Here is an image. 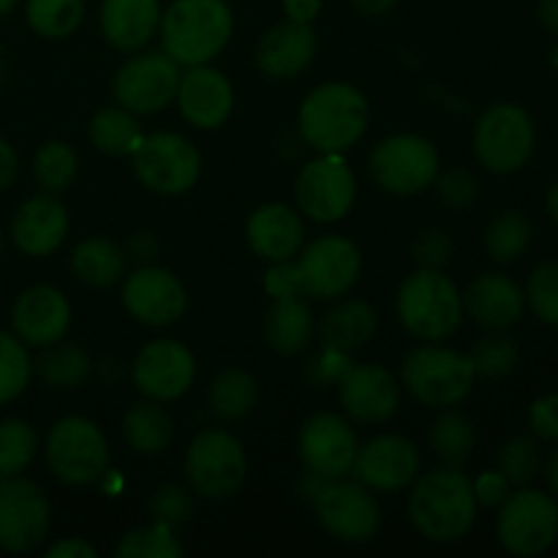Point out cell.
<instances>
[{
  "label": "cell",
  "mask_w": 558,
  "mask_h": 558,
  "mask_svg": "<svg viewBox=\"0 0 558 558\" xmlns=\"http://www.w3.org/2000/svg\"><path fill=\"white\" fill-rule=\"evenodd\" d=\"M474 485L461 469L441 466L412 483L409 518L414 529L430 543H458L477 521Z\"/></svg>",
  "instance_id": "1"
},
{
  "label": "cell",
  "mask_w": 558,
  "mask_h": 558,
  "mask_svg": "<svg viewBox=\"0 0 558 558\" xmlns=\"http://www.w3.org/2000/svg\"><path fill=\"white\" fill-rule=\"evenodd\" d=\"M234 33V14L227 0H174L161 11V47L180 69L213 63Z\"/></svg>",
  "instance_id": "2"
},
{
  "label": "cell",
  "mask_w": 558,
  "mask_h": 558,
  "mask_svg": "<svg viewBox=\"0 0 558 558\" xmlns=\"http://www.w3.org/2000/svg\"><path fill=\"white\" fill-rule=\"evenodd\" d=\"M300 136L316 153H347L368 131V101L347 82H325L303 98Z\"/></svg>",
  "instance_id": "3"
},
{
  "label": "cell",
  "mask_w": 558,
  "mask_h": 558,
  "mask_svg": "<svg viewBox=\"0 0 558 558\" xmlns=\"http://www.w3.org/2000/svg\"><path fill=\"white\" fill-rule=\"evenodd\" d=\"M398 319L420 341H445L461 327L463 294L450 276L420 267L398 289Z\"/></svg>",
  "instance_id": "4"
},
{
  "label": "cell",
  "mask_w": 558,
  "mask_h": 558,
  "mask_svg": "<svg viewBox=\"0 0 558 558\" xmlns=\"http://www.w3.org/2000/svg\"><path fill=\"white\" fill-rule=\"evenodd\" d=\"M474 365L469 354L436 347L434 341L412 349L403 357L401 381L420 403L434 409H452L474 390Z\"/></svg>",
  "instance_id": "5"
},
{
  "label": "cell",
  "mask_w": 558,
  "mask_h": 558,
  "mask_svg": "<svg viewBox=\"0 0 558 558\" xmlns=\"http://www.w3.org/2000/svg\"><path fill=\"white\" fill-rule=\"evenodd\" d=\"M474 156L488 172L515 174L532 161L537 129L532 114L510 101H496L474 123Z\"/></svg>",
  "instance_id": "6"
},
{
  "label": "cell",
  "mask_w": 558,
  "mask_h": 558,
  "mask_svg": "<svg viewBox=\"0 0 558 558\" xmlns=\"http://www.w3.org/2000/svg\"><path fill=\"white\" fill-rule=\"evenodd\" d=\"M49 472L65 485H93L107 474L109 445L93 420L69 414L49 428L44 441Z\"/></svg>",
  "instance_id": "7"
},
{
  "label": "cell",
  "mask_w": 558,
  "mask_h": 558,
  "mask_svg": "<svg viewBox=\"0 0 558 558\" xmlns=\"http://www.w3.org/2000/svg\"><path fill=\"white\" fill-rule=\"evenodd\" d=\"M248 458L229 430L207 428L185 450V477L202 499H232L245 483Z\"/></svg>",
  "instance_id": "8"
},
{
  "label": "cell",
  "mask_w": 558,
  "mask_h": 558,
  "mask_svg": "<svg viewBox=\"0 0 558 558\" xmlns=\"http://www.w3.org/2000/svg\"><path fill=\"white\" fill-rule=\"evenodd\" d=\"M496 537L512 556L545 554L558 539V499L537 488H518L499 505Z\"/></svg>",
  "instance_id": "9"
},
{
  "label": "cell",
  "mask_w": 558,
  "mask_h": 558,
  "mask_svg": "<svg viewBox=\"0 0 558 558\" xmlns=\"http://www.w3.org/2000/svg\"><path fill=\"white\" fill-rule=\"evenodd\" d=\"M368 172L379 189L396 196L423 194L439 174V153L425 136L396 134L371 150Z\"/></svg>",
  "instance_id": "10"
},
{
  "label": "cell",
  "mask_w": 558,
  "mask_h": 558,
  "mask_svg": "<svg viewBox=\"0 0 558 558\" xmlns=\"http://www.w3.org/2000/svg\"><path fill=\"white\" fill-rule=\"evenodd\" d=\"M134 172L147 191L161 196H180L196 185L202 174V156L185 136L174 131H156L142 136L131 153Z\"/></svg>",
  "instance_id": "11"
},
{
  "label": "cell",
  "mask_w": 558,
  "mask_h": 558,
  "mask_svg": "<svg viewBox=\"0 0 558 558\" xmlns=\"http://www.w3.org/2000/svg\"><path fill=\"white\" fill-rule=\"evenodd\" d=\"M322 529L338 543L360 545L376 537L381 526V510L376 496L363 483L322 480L311 496Z\"/></svg>",
  "instance_id": "12"
},
{
  "label": "cell",
  "mask_w": 558,
  "mask_h": 558,
  "mask_svg": "<svg viewBox=\"0 0 558 558\" xmlns=\"http://www.w3.org/2000/svg\"><path fill=\"white\" fill-rule=\"evenodd\" d=\"M294 199L300 213L316 223L347 218L357 199V178L343 153H319V158L305 163L294 183Z\"/></svg>",
  "instance_id": "13"
},
{
  "label": "cell",
  "mask_w": 558,
  "mask_h": 558,
  "mask_svg": "<svg viewBox=\"0 0 558 558\" xmlns=\"http://www.w3.org/2000/svg\"><path fill=\"white\" fill-rule=\"evenodd\" d=\"M180 74L183 71L167 52L134 54L114 74V101L134 114L161 112L174 101Z\"/></svg>",
  "instance_id": "14"
},
{
  "label": "cell",
  "mask_w": 558,
  "mask_h": 558,
  "mask_svg": "<svg viewBox=\"0 0 558 558\" xmlns=\"http://www.w3.org/2000/svg\"><path fill=\"white\" fill-rule=\"evenodd\" d=\"M303 294L316 300H336L357 283L363 272V254L341 234H325L305 245L298 262Z\"/></svg>",
  "instance_id": "15"
},
{
  "label": "cell",
  "mask_w": 558,
  "mask_h": 558,
  "mask_svg": "<svg viewBox=\"0 0 558 558\" xmlns=\"http://www.w3.org/2000/svg\"><path fill=\"white\" fill-rule=\"evenodd\" d=\"M49 532V501L25 477H0V548L31 554Z\"/></svg>",
  "instance_id": "16"
},
{
  "label": "cell",
  "mask_w": 558,
  "mask_h": 558,
  "mask_svg": "<svg viewBox=\"0 0 558 558\" xmlns=\"http://www.w3.org/2000/svg\"><path fill=\"white\" fill-rule=\"evenodd\" d=\"M131 379L136 390L158 403H169L183 398L196 379V357L185 343L172 338H158L140 349Z\"/></svg>",
  "instance_id": "17"
},
{
  "label": "cell",
  "mask_w": 558,
  "mask_h": 558,
  "mask_svg": "<svg viewBox=\"0 0 558 558\" xmlns=\"http://www.w3.org/2000/svg\"><path fill=\"white\" fill-rule=\"evenodd\" d=\"M423 458L414 441L398 434H381L357 447L352 477L379 494L407 490L420 477Z\"/></svg>",
  "instance_id": "18"
},
{
  "label": "cell",
  "mask_w": 558,
  "mask_h": 558,
  "mask_svg": "<svg viewBox=\"0 0 558 558\" xmlns=\"http://www.w3.org/2000/svg\"><path fill=\"white\" fill-rule=\"evenodd\" d=\"M123 305L140 325L169 327L189 308V294L180 278L167 267L140 265L125 276Z\"/></svg>",
  "instance_id": "19"
},
{
  "label": "cell",
  "mask_w": 558,
  "mask_h": 558,
  "mask_svg": "<svg viewBox=\"0 0 558 558\" xmlns=\"http://www.w3.org/2000/svg\"><path fill=\"white\" fill-rule=\"evenodd\" d=\"M357 447L360 441L352 425L332 412H319L305 420L298 439L305 469L325 480H341L352 474Z\"/></svg>",
  "instance_id": "20"
},
{
  "label": "cell",
  "mask_w": 558,
  "mask_h": 558,
  "mask_svg": "<svg viewBox=\"0 0 558 558\" xmlns=\"http://www.w3.org/2000/svg\"><path fill=\"white\" fill-rule=\"evenodd\" d=\"M343 412L357 423H387L401 407V385L376 363L349 365L338 379Z\"/></svg>",
  "instance_id": "21"
},
{
  "label": "cell",
  "mask_w": 558,
  "mask_h": 558,
  "mask_svg": "<svg viewBox=\"0 0 558 558\" xmlns=\"http://www.w3.org/2000/svg\"><path fill=\"white\" fill-rule=\"evenodd\" d=\"M11 327L25 347H52V343L63 341L71 327L69 300L49 283L25 289L11 308Z\"/></svg>",
  "instance_id": "22"
},
{
  "label": "cell",
  "mask_w": 558,
  "mask_h": 558,
  "mask_svg": "<svg viewBox=\"0 0 558 558\" xmlns=\"http://www.w3.org/2000/svg\"><path fill=\"white\" fill-rule=\"evenodd\" d=\"M174 101L194 129H221L234 109V87L229 76L210 63L191 65L180 74Z\"/></svg>",
  "instance_id": "23"
},
{
  "label": "cell",
  "mask_w": 558,
  "mask_h": 558,
  "mask_svg": "<svg viewBox=\"0 0 558 558\" xmlns=\"http://www.w3.org/2000/svg\"><path fill=\"white\" fill-rule=\"evenodd\" d=\"M463 314L485 330L505 332L526 314V294L505 272H483L463 292Z\"/></svg>",
  "instance_id": "24"
},
{
  "label": "cell",
  "mask_w": 558,
  "mask_h": 558,
  "mask_svg": "<svg viewBox=\"0 0 558 558\" xmlns=\"http://www.w3.org/2000/svg\"><path fill=\"white\" fill-rule=\"evenodd\" d=\"M69 234V210L58 194H36L11 218V240L27 256H49Z\"/></svg>",
  "instance_id": "25"
},
{
  "label": "cell",
  "mask_w": 558,
  "mask_h": 558,
  "mask_svg": "<svg viewBox=\"0 0 558 558\" xmlns=\"http://www.w3.org/2000/svg\"><path fill=\"white\" fill-rule=\"evenodd\" d=\"M316 58V33L305 22L283 20L262 36L256 69L270 80H292Z\"/></svg>",
  "instance_id": "26"
},
{
  "label": "cell",
  "mask_w": 558,
  "mask_h": 558,
  "mask_svg": "<svg viewBox=\"0 0 558 558\" xmlns=\"http://www.w3.org/2000/svg\"><path fill=\"white\" fill-rule=\"evenodd\" d=\"M245 238H248L251 251L267 262H287L294 259L303 248L305 227L298 210L289 205H262L251 213L245 223Z\"/></svg>",
  "instance_id": "27"
},
{
  "label": "cell",
  "mask_w": 558,
  "mask_h": 558,
  "mask_svg": "<svg viewBox=\"0 0 558 558\" xmlns=\"http://www.w3.org/2000/svg\"><path fill=\"white\" fill-rule=\"evenodd\" d=\"M161 25L158 0H104L101 33L118 52H140Z\"/></svg>",
  "instance_id": "28"
},
{
  "label": "cell",
  "mask_w": 558,
  "mask_h": 558,
  "mask_svg": "<svg viewBox=\"0 0 558 558\" xmlns=\"http://www.w3.org/2000/svg\"><path fill=\"white\" fill-rule=\"evenodd\" d=\"M314 330V311L303 298L272 300L265 319V338L272 352L281 357H294L308 347Z\"/></svg>",
  "instance_id": "29"
},
{
  "label": "cell",
  "mask_w": 558,
  "mask_h": 558,
  "mask_svg": "<svg viewBox=\"0 0 558 558\" xmlns=\"http://www.w3.org/2000/svg\"><path fill=\"white\" fill-rule=\"evenodd\" d=\"M376 327H379V316L365 300H343L336 308L327 311L322 322V336H325V347L349 354L363 349L376 336Z\"/></svg>",
  "instance_id": "30"
},
{
  "label": "cell",
  "mask_w": 558,
  "mask_h": 558,
  "mask_svg": "<svg viewBox=\"0 0 558 558\" xmlns=\"http://www.w3.org/2000/svg\"><path fill=\"white\" fill-rule=\"evenodd\" d=\"M123 436L140 456H161L174 439V423L158 401L134 403L123 417Z\"/></svg>",
  "instance_id": "31"
},
{
  "label": "cell",
  "mask_w": 558,
  "mask_h": 558,
  "mask_svg": "<svg viewBox=\"0 0 558 558\" xmlns=\"http://www.w3.org/2000/svg\"><path fill=\"white\" fill-rule=\"evenodd\" d=\"M125 251L107 238H87L71 254V270L93 289L114 287L125 276Z\"/></svg>",
  "instance_id": "32"
},
{
  "label": "cell",
  "mask_w": 558,
  "mask_h": 558,
  "mask_svg": "<svg viewBox=\"0 0 558 558\" xmlns=\"http://www.w3.org/2000/svg\"><path fill=\"white\" fill-rule=\"evenodd\" d=\"M256 398H259L256 379L243 368H223L207 390L210 412L223 423L243 420L256 407Z\"/></svg>",
  "instance_id": "33"
},
{
  "label": "cell",
  "mask_w": 558,
  "mask_h": 558,
  "mask_svg": "<svg viewBox=\"0 0 558 558\" xmlns=\"http://www.w3.org/2000/svg\"><path fill=\"white\" fill-rule=\"evenodd\" d=\"M428 445L445 461V466L461 469L472 458L474 445H477V430L466 414L445 409L430 425Z\"/></svg>",
  "instance_id": "34"
},
{
  "label": "cell",
  "mask_w": 558,
  "mask_h": 558,
  "mask_svg": "<svg viewBox=\"0 0 558 558\" xmlns=\"http://www.w3.org/2000/svg\"><path fill=\"white\" fill-rule=\"evenodd\" d=\"M142 125L134 112L123 107H107L93 114L90 142L107 156H131L142 142Z\"/></svg>",
  "instance_id": "35"
},
{
  "label": "cell",
  "mask_w": 558,
  "mask_h": 558,
  "mask_svg": "<svg viewBox=\"0 0 558 558\" xmlns=\"http://www.w3.org/2000/svg\"><path fill=\"white\" fill-rule=\"evenodd\" d=\"M93 374V357L87 349L76 347V343H52L44 349L38 357V376L47 381L49 387H63V390H74V387L85 385Z\"/></svg>",
  "instance_id": "36"
},
{
  "label": "cell",
  "mask_w": 558,
  "mask_h": 558,
  "mask_svg": "<svg viewBox=\"0 0 558 558\" xmlns=\"http://www.w3.org/2000/svg\"><path fill=\"white\" fill-rule=\"evenodd\" d=\"M76 169H80V158L69 142H47L38 147L36 158H33V178H36L38 189L47 194H63L74 183Z\"/></svg>",
  "instance_id": "37"
},
{
  "label": "cell",
  "mask_w": 558,
  "mask_h": 558,
  "mask_svg": "<svg viewBox=\"0 0 558 558\" xmlns=\"http://www.w3.org/2000/svg\"><path fill=\"white\" fill-rule=\"evenodd\" d=\"M532 243V223L523 213L507 210L485 232V251L499 265H512L526 254Z\"/></svg>",
  "instance_id": "38"
},
{
  "label": "cell",
  "mask_w": 558,
  "mask_h": 558,
  "mask_svg": "<svg viewBox=\"0 0 558 558\" xmlns=\"http://www.w3.org/2000/svg\"><path fill=\"white\" fill-rule=\"evenodd\" d=\"M27 25L44 38H69L85 20V0H27Z\"/></svg>",
  "instance_id": "39"
},
{
  "label": "cell",
  "mask_w": 558,
  "mask_h": 558,
  "mask_svg": "<svg viewBox=\"0 0 558 558\" xmlns=\"http://www.w3.org/2000/svg\"><path fill=\"white\" fill-rule=\"evenodd\" d=\"M38 450V436L25 420L0 423V477H16L33 463Z\"/></svg>",
  "instance_id": "40"
},
{
  "label": "cell",
  "mask_w": 558,
  "mask_h": 558,
  "mask_svg": "<svg viewBox=\"0 0 558 558\" xmlns=\"http://www.w3.org/2000/svg\"><path fill=\"white\" fill-rule=\"evenodd\" d=\"M33 374V360L27 347L11 332H0V407L25 392Z\"/></svg>",
  "instance_id": "41"
},
{
  "label": "cell",
  "mask_w": 558,
  "mask_h": 558,
  "mask_svg": "<svg viewBox=\"0 0 558 558\" xmlns=\"http://www.w3.org/2000/svg\"><path fill=\"white\" fill-rule=\"evenodd\" d=\"M118 558H180L183 548H180L174 529L167 523H153V526L134 529L125 534L114 548Z\"/></svg>",
  "instance_id": "42"
},
{
  "label": "cell",
  "mask_w": 558,
  "mask_h": 558,
  "mask_svg": "<svg viewBox=\"0 0 558 558\" xmlns=\"http://www.w3.org/2000/svg\"><path fill=\"white\" fill-rule=\"evenodd\" d=\"M543 458H539L537 436H512L505 441L499 452V472L510 480L512 488H523L539 474Z\"/></svg>",
  "instance_id": "43"
},
{
  "label": "cell",
  "mask_w": 558,
  "mask_h": 558,
  "mask_svg": "<svg viewBox=\"0 0 558 558\" xmlns=\"http://www.w3.org/2000/svg\"><path fill=\"white\" fill-rule=\"evenodd\" d=\"M469 360H472L474 374L477 376H485V379H501V376L515 371L521 352H518V343L512 341L510 336L494 332V336L477 341V347L469 352Z\"/></svg>",
  "instance_id": "44"
},
{
  "label": "cell",
  "mask_w": 558,
  "mask_h": 558,
  "mask_svg": "<svg viewBox=\"0 0 558 558\" xmlns=\"http://www.w3.org/2000/svg\"><path fill=\"white\" fill-rule=\"evenodd\" d=\"M526 305L543 325L558 330V262H545L529 276Z\"/></svg>",
  "instance_id": "45"
},
{
  "label": "cell",
  "mask_w": 558,
  "mask_h": 558,
  "mask_svg": "<svg viewBox=\"0 0 558 558\" xmlns=\"http://www.w3.org/2000/svg\"><path fill=\"white\" fill-rule=\"evenodd\" d=\"M150 512L158 523L178 529L189 523L191 512H194V501H191L189 490L180 488V485H161L150 499Z\"/></svg>",
  "instance_id": "46"
},
{
  "label": "cell",
  "mask_w": 558,
  "mask_h": 558,
  "mask_svg": "<svg viewBox=\"0 0 558 558\" xmlns=\"http://www.w3.org/2000/svg\"><path fill=\"white\" fill-rule=\"evenodd\" d=\"M436 191H439L441 202H445L450 210H466L477 199V180L472 172L461 167H452L447 172L436 174L434 180Z\"/></svg>",
  "instance_id": "47"
},
{
  "label": "cell",
  "mask_w": 558,
  "mask_h": 558,
  "mask_svg": "<svg viewBox=\"0 0 558 558\" xmlns=\"http://www.w3.org/2000/svg\"><path fill=\"white\" fill-rule=\"evenodd\" d=\"M452 256V240L450 234L441 229H425L414 240V259L420 267H430V270H441Z\"/></svg>",
  "instance_id": "48"
},
{
  "label": "cell",
  "mask_w": 558,
  "mask_h": 558,
  "mask_svg": "<svg viewBox=\"0 0 558 558\" xmlns=\"http://www.w3.org/2000/svg\"><path fill=\"white\" fill-rule=\"evenodd\" d=\"M529 428L537 439L558 445V392H545L529 407Z\"/></svg>",
  "instance_id": "49"
},
{
  "label": "cell",
  "mask_w": 558,
  "mask_h": 558,
  "mask_svg": "<svg viewBox=\"0 0 558 558\" xmlns=\"http://www.w3.org/2000/svg\"><path fill=\"white\" fill-rule=\"evenodd\" d=\"M265 292L272 300L281 298H300L303 294V281H300L298 262H272L270 270L265 272Z\"/></svg>",
  "instance_id": "50"
},
{
  "label": "cell",
  "mask_w": 558,
  "mask_h": 558,
  "mask_svg": "<svg viewBox=\"0 0 558 558\" xmlns=\"http://www.w3.org/2000/svg\"><path fill=\"white\" fill-rule=\"evenodd\" d=\"M474 499L480 507H499L507 496L512 494V485L505 474L496 469V472H483L474 480Z\"/></svg>",
  "instance_id": "51"
},
{
  "label": "cell",
  "mask_w": 558,
  "mask_h": 558,
  "mask_svg": "<svg viewBox=\"0 0 558 558\" xmlns=\"http://www.w3.org/2000/svg\"><path fill=\"white\" fill-rule=\"evenodd\" d=\"M47 558H96L98 550L93 548L90 543H85V539L80 537H65V539H58L54 545H49Z\"/></svg>",
  "instance_id": "52"
},
{
  "label": "cell",
  "mask_w": 558,
  "mask_h": 558,
  "mask_svg": "<svg viewBox=\"0 0 558 558\" xmlns=\"http://www.w3.org/2000/svg\"><path fill=\"white\" fill-rule=\"evenodd\" d=\"M123 251H125V256H131V259L147 265V262L156 259L158 256V240L153 238V232H134L129 238V243H125Z\"/></svg>",
  "instance_id": "53"
},
{
  "label": "cell",
  "mask_w": 558,
  "mask_h": 558,
  "mask_svg": "<svg viewBox=\"0 0 558 558\" xmlns=\"http://www.w3.org/2000/svg\"><path fill=\"white\" fill-rule=\"evenodd\" d=\"M16 174H20V158H16L14 147L0 136V191L11 189Z\"/></svg>",
  "instance_id": "54"
},
{
  "label": "cell",
  "mask_w": 558,
  "mask_h": 558,
  "mask_svg": "<svg viewBox=\"0 0 558 558\" xmlns=\"http://www.w3.org/2000/svg\"><path fill=\"white\" fill-rule=\"evenodd\" d=\"M283 11H287V20L314 25L316 16L322 14V0H283Z\"/></svg>",
  "instance_id": "55"
},
{
  "label": "cell",
  "mask_w": 558,
  "mask_h": 558,
  "mask_svg": "<svg viewBox=\"0 0 558 558\" xmlns=\"http://www.w3.org/2000/svg\"><path fill=\"white\" fill-rule=\"evenodd\" d=\"M537 16L545 31L558 36V0H537Z\"/></svg>",
  "instance_id": "56"
},
{
  "label": "cell",
  "mask_w": 558,
  "mask_h": 558,
  "mask_svg": "<svg viewBox=\"0 0 558 558\" xmlns=\"http://www.w3.org/2000/svg\"><path fill=\"white\" fill-rule=\"evenodd\" d=\"M352 5L365 16H381L396 5V0H352Z\"/></svg>",
  "instance_id": "57"
},
{
  "label": "cell",
  "mask_w": 558,
  "mask_h": 558,
  "mask_svg": "<svg viewBox=\"0 0 558 558\" xmlns=\"http://www.w3.org/2000/svg\"><path fill=\"white\" fill-rule=\"evenodd\" d=\"M545 480H548L550 496L558 499V447L554 452H550L548 461H545Z\"/></svg>",
  "instance_id": "58"
},
{
  "label": "cell",
  "mask_w": 558,
  "mask_h": 558,
  "mask_svg": "<svg viewBox=\"0 0 558 558\" xmlns=\"http://www.w3.org/2000/svg\"><path fill=\"white\" fill-rule=\"evenodd\" d=\"M545 205H548V213H550V218H554V221L558 223V180L554 185H550V191H548V199H545Z\"/></svg>",
  "instance_id": "59"
},
{
  "label": "cell",
  "mask_w": 558,
  "mask_h": 558,
  "mask_svg": "<svg viewBox=\"0 0 558 558\" xmlns=\"http://www.w3.org/2000/svg\"><path fill=\"white\" fill-rule=\"evenodd\" d=\"M14 5H16V0H0V16L11 14V9H14Z\"/></svg>",
  "instance_id": "60"
},
{
  "label": "cell",
  "mask_w": 558,
  "mask_h": 558,
  "mask_svg": "<svg viewBox=\"0 0 558 558\" xmlns=\"http://www.w3.org/2000/svg\"><path fill=\"white\" fill-rule=\"evenodd\" d=\"M550 65L558 71V41L554 44V49H550Z\"/></svg>",
  "instance_id": "61"
},
{
  "label": "cell",
  "mask_w": 558,
  "mask_h": 558,
  "mask_svg": "<svg viewBox=\"0 0 558 558\" xmlns=\"http://www.w3.org/2000/svg\"><path fill=\"white\" fill-rule=\"evenodd\" d=\"M0 251H3V232H0Z\"/></svg>",
  "instance_id": "62"
}]
</instances>
